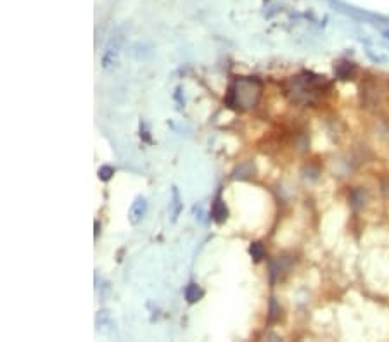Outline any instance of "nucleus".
<instances>
[{
  "instance_id": "1a4fd4ad",
  "label": "nucleus",
  "mask_w": 389,
  "mask_h": 342,
  "mask_svg": "<svg viewBox=\"0 0 389 342\" xmlns=\"http://www.w3.org/2000/svg\"><path fill=\"white\" fill-rule=\"evenodd\" d=\"M351 71H353V66H351V63H342L338 66V75L341 76L342 80L350 78Z\"/></svg>"
},
{
  "instance_id": "f257e3e1",
  "label": "nucleus",
  "mask_w": 389,
  "mask_h": 342,
  "mask_svg": "<svg viewBox=\"0 0 389 342\" xmlns=\"http://www.w3.org/2000/svg\"><path fill=\"white\" fill-rule=\"evenodd\" d=\"M263 92V83L254 76H237L227 92L225 102L232 109L246 111L258 104Z\"/></svg>"
},
{
  "instance_id": "39448f33",
  "label": "nucleus",
  "mask_w": 389,
  "mask_h": 342,
  "mask_svg": "<svg viewBox=\"0 0 389 342\" xmlns=\"http://www.w3.org/2000/svg\"><path fill=\"white\" fill-rule=\"evenodd\" d=\"M228 218V209H227L225 202L222 201V197H216V201L213 204V220L216 223H225Z\"/></svg>"
},
{
  "instance_id": "f8f14e48",
  "label": "nucleus",
  "mask_w": 389,
  "mask_h": 342,
  "mask_svg": "<svg viewBox=\"0 0 389 342\" xmlns=\"http://www.w3.org/2000/svg\"><path fill=\"white\" fill-rule=\"evenodd\" d=\"M99 232H100V225H99V221H96V239L99 237Z\"/></svg>"
},
{
  "instance_id": "20e7f679",
  "label": "nucleus",
  "mask_w": 389,
  "mask_h": 342,
  "mask_svg": "<svg viewBox=\"0 0 389 342\" xmlns=\"http://www.w3.org/2000/svg\"><path fill=\"white\" fill-rule=\"evenodd\" d=\"M182 197H180V192L177 187H173L171 189V202H170V214H171V221L175 223L177 220H178L180 212H182Z\"/></svg>"
},
{
  "instance_id": "6e6552de",
  "label": "nucleus",
  "mask_w": 389,
  "mask_h": 342,
  "mask_svg": "<svg viewBox=\"0 0 389 342\" xmlns=\"http://www.w3.org/2000/svg\"><path fill=\"white\" fill-rule=\"evenodd\" d=\"M249 254L254 261H261L265 258V247H263L261 242H253L249 245Z\"/></svg>"
},
{
  "instance_id": "0eeeda50",
  "label": "nucleus",
  "mask_w": 389,
  "mask_h": 342,
  "mask_svg": "<svg viewBox=\"0 0 389 342\" xmlns=\"http://www.w3.org/2000/svg\"><path fill=\"white\" fill-rule=\"evenodd\" d=\"M203 294H204L203 289L199 287L197 283H189L185 289V299H187V303H191V304L197 303L199 299L203 297Z\"/></svg>"
},
{
  "instance_id": "9b49d317",
  "label": "nucleus",
  "mask_w": 389,
  "mask_h": 342,
  "mask_svg": "<svg viewBox=\"0 0 389 342\" xmlns=\"http://www.w3.org/2000/svg\"><path fill=\"white\" fill-rule=\"evenodd\" d=\"M278 306H277V303H275V299H272V303H270V322H275L277 320V316H278Z\"/></svg>"
},
{
  "instance_id": "9d476101",
  "label": "nucleus",
  "mask_w": 389,
  "mask_h": 342,
  "mask_svg": "<svg viewBox=\"0 0 389 342\" xmlns=\"http://www.w3.org/2000/svg\"><path fill=\"white\" fill-rule=\"evenodd\" d=\"M113 175H114V169H113L111 166H102V168H99V178L102 181L111 180Z\"/></svg>"
},
{
  "instance_id": "f03ea898",
  "label": "nucleus",
  "mask_w": 389,
  "mask_h": 342,
  "mask_svg": "<svg viewBox=\"0 0 389 342\" xmlns=\"http://www.w3.org/2000/svg\"><path fill=\"white\" fill-rule=\"evenodd\" d=\"M121 44H123V36H113L111 40H109V44L106 45V50H104V55H102V66L106 67H111L113 64L118 61V54H119V49H121Z\"/></svg>"
},
{
  "instance_id": "7ed1b4c3",
  "label": "nucleus",
  "mask_w": 389,
  "mask_h": 342,
  "mask_svg": "<svg viewBox=\"0 0 389 342\" xmlns=\"http://www.w3.org/2000/svg\"><path fill=\"white\" fill-rule=\"evenodd\" d=\"M146 212H147L146 197L139 195L135 201H133V204H131L130 212H128V220H130L131 225H139L140 221L144 220V216H146Z\"/></svg>"
},
{
  "instance_id": "423d86ee",
  "label": "nucleus",
  "mask_w": 389,
  "mask_h": 342,
  "mask_svg": "<svg viewBox=\"0 0 389 342\" xmlns=\"http://www.w3.org/2000/svg\"><path fill=\"white\" fill-rule=\"evenodd\" d=\"M114 326V322L111 320V315L107 311H99L97 315V330L102 332V334H107L109 330H113Z\"/></svg>"
}]
</instances>
